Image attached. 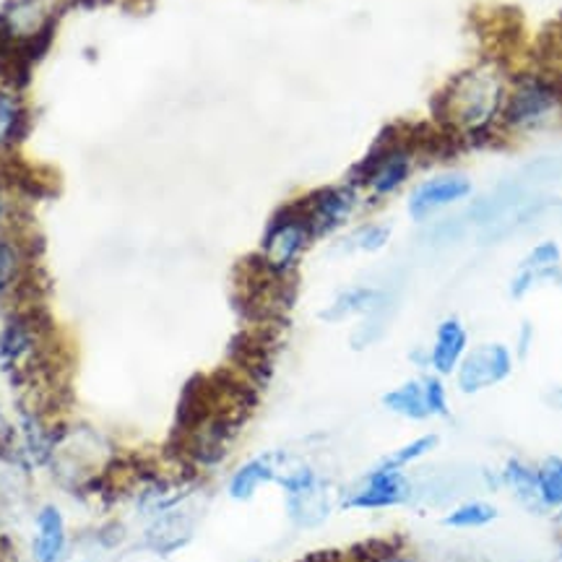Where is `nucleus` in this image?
<instances>
[{
	"label": "nucleus",
	"instance_id": "13",
	"mask_svg": "<svg viewBox=\"0 0 562 562\" xmlns=\"http://www.w3.org/2000/svg\"><path fill=\"white\" fill-rule=\"evenodd\" d=\"M281 463H284V456L281 453H261L256 456V459L245 461L229 480L232 501H250V497H256V492L266 487V484L277 482Z\"/></svg>",
	"mask_w": 562,
	"mask_h": 562
},
{
	"label": "nucleus",
	"instance_id": "19",
	"mask_svg": "<svg viewBox=\"0 0 562 562\" xmlns=\"http://www.w3.org/2000/svg\"><path fill=\"white\" fill-rule=\"evenodd\" d=\"M191 529H193V526L188 524L186 516H180V513L165 510V513H161L159 521L154 524V529L149 531V539L159 552H170V550H178V547L188 542V537H191Z\"/></svg>",
	"mask_w": 562,
	"mask_h": 562
},
{
	"label": "nucleus",
	"instance_id": "20",
	"mask_svg": "<svg viewBox=\"0 0 562 562\" xmlns=\"http://www.w3.org/2000/svg\"><path fill=\"white\" fill-rule=\"evenodd\" d=\"M497 518V508L487 501H463L446 513L442 526L448 529H482Z\"/></svg>",
	"mask_w": 562,
	"mask_h": 562
},
{
	"label": "nucleus",
	"instance_id": "23",
	"mask_svg": "<svg viewBox=\"0 0 562 562\" xmlns=\"http://www.w3.org/2000/svg\"><path fill=\"white\" fill-rule=\"evenodd\" d=\"M21 269H24V261H21L19 245L0 237V297H5V294L16 290Z\"/></svg>",
	"mask_w": 562,
	"mask_h": 562
},
{
	"label": "nucleus",
	"instance_id": "8",
	"mask_svg": "<svg viewBox=\"0 0 562 562\" xmlns=\"http://www.w3.org/2000/svg\"><path fill=\"white\" fill-rule=\"evenodd\" d=\"M305 211L307 224H311L313 237H326L341 229L351 220L357 209V188L355 186H331L321 188L300 201Z\"/></svg>",
	"mask_w": 562,
	"mask_h": 562
},
{
	"label": "nucleus",
	"instance_id": "24",
	"mask_svg": "<svg viewBox=\"0 0 562 562\" xmlns=\"http://www.w3.org/2000/svg\"><path fill=\"white\" fill-rule=\"evenodd\" d=\"M21 123H24V110L13 94L0 91V149L9 146L19 136Z\"/></svg>",
	"mask_w": 562,
	"mask_h": 562
},
{
	"label": "nucleus",
	"instance_id": "27",
	"mask_svg": "<svg viewBox=\"0 0 562 562\" xmlns=\"http://www.w3.org/2000/svg\"><path fill=\"white\" fill-rule=\"evenodd\" d=\"M13 438V427L9 417H5V412L0 409V442H9Z\"/></svg>",
	"mask_w": 562,
	"mask_h": 562
},
{
	"label": "nucleus",
	"instance_id": "5",
	"mask_svg": "<svg viewBox=\"0 0 562 562\" xmlns=\"http://www.w3.org/2000/svg\"><path fill=\"white\" fill-rule=\"evenodd\" d=\"M277 484L286 492V513L297 526H321L331 516V484L307 463H281Z\"/></svg>",
	"mask_w": 562,
	"mask_h": 562
},
{
	"label": "nucleus",
	"instance_id": "17",
	"mask_svg": "<svg viewBox=\"0 0 562 562\" xmlns=\"http://www.w3.org/2000/svg\"><path fill=\"white\" fill-rule=\"evenodd\" d=\"M501 480L505 487L510 490V495L516 497L524 508L529 510H542V495H539V480H537V469L529 467V463L521 459H510L505 461Z\"/></svg>",
	"mask_w": 562,
	"mask_h": 562
},
{
	"label": "nucleus",
	"instance_id": "3",
	"mask_svg": "<svg viewBox=\"0 0 562 562\" xmlns=\"http://www.w3.org/2000/svg\"><path fill=\"white\" fill-rule=\"evenodd\" d=\"M562 108V81L547 70L526 74L508 89L501 115V128L521 131L544 123Z\"/></svg>",
	"mask_w": 562,
	"mask_h": 562
},
{
	"label": "nucleus",
	"instance_id": "12",
	"mask_svg": "<svg viewBox=\"0 0 562 562\" xmlns=\"http://www.w3.org/2000/svg\"><path fill=\"white\" fill-rule=\"evenodd\" d=\"M469 349V331L459 318H446L435 331V341L427 351V364L435 375H451L459 368Z\"/></svg>",
	"mask_w": 562,
	"mask_h": 562
},
{
	"label": "nucleus",
	"instance_id": "1",
	"mask_svg": "<svg viewBox=\"0 0 562 562\" xmlns=\"http://www.w3.org/2000/svg\"><path fill=\"white\" fill-rule=\"evenodd\" d=\"M505 94L508 81L501 66L484 60L448 81L446 89L435 97V121L456 140L476 146L487 144L501 125Z\"/></svg>",
	"mask_w": 562,
	"mask_h": 562
},
{
	"label": "nucleus",
	"instance_id": "29",
	"mask_svg": "<svg viewBox=\"0 0 562 562\" xmlns=\"http://www.w3.org/2000/svg\"><path fill=\"white\" fill-rule=\"evenodd\" d=\"M381 562H412V560H406V558H398V554L393 552L391 558H385V560H381Z\"/></svg>",
	"mask_w": 562,
	"mask_h": 562
},
{
	"label": "nucleus",
	"instance_id": "15",
	"mask_svg": "<svg viewBox=\"0 0 562 562\" xmlns=\"http://www.w3.org/2000/svg\"><path fill=\"white\" fill-rule=\"evenodd\" d=\"M560 269V248L554 243H542L537 245L529 256H526V261L521 263V269H518L516 277H513V284H510V294L516 300H521L524 294H529L533 286L539 284V281H547L552 279L554 273Z\"/></svg>",
	"mask_w": 562,
	"mask_h": 562
},
{
	"label": "nucleus",
	"instance_id": "16",
	"mask_svg": "<svg viewBox=\"0 0 562 562\" xmlns=\"http://www.w3.org/2000/svg\"><path fill=\"white\" fill-rule=\"evenodd\" d=\"M383 406L398 417L412 419V422H427L432 417L430 404H427V391H425V378H414L396 389H391L383 396Z\"/></svg>",
	"mask_w": 562,
	"mask_h": 562
},
{
	"label": "nucleus",
	"instance_id": "2",
	"mask_svg": "<svg viewBox=\"0 0 562 562\" xmlns=\"http://www.w3.org/2000/svg\"><path fill=\"white\" fill-rule=\"evenodd\" d=\"M313 240V229L307 224L305 211L300 203L281 209L263 232L261 250H258V266L273 279L290 277L297 269L300 258L305 256L307 245Z\"/></svg>",
	"mask_w": 562,
	"mask_h": 562
},
{
	"label": "nucleus",
	"instance_id": "9",
	"mask_svg": "<svg viewBox=\"0 0 562 562\" xmlns=\"http://www.w3.org/2000/svg\"><path fill=\"white\" fill-rule=\"evenodd\" d=\"M472 195V180L461 172H440L435 178L419 182L409 195V216L412 220H427L435 211L453 206Z\"/></svg>",
	"mask_w": 562,
	"mask_h": 562
},
{
	"label": "nucleus",
	"instance_id": "18",
	"mask_svg": "<svg viewBox=\"0 0 562 562\" xmlns=\"http://www.w3.org/2000/svg\"><path fill=\"white\" fill-rule=\"evenodd\" d=\"M383 305V294L372 286H351V290H344L336 294L331 305L323 311V321H344L351 318V315H370L375 313L378 307Z\"/></svg>",
	"mask_w": 562,
	"mask_h": 562
},
{
	"label": "nucleus",
	"instance_id": "11",
	"mask_svg": "<svg viewBox=\"0 0 562 562\" xmlns=\"http://www.w3.org/2000/svg\"><path fill=\"white\" fill-rule=\"evenodd\" d=\"M40 349L37 326L30 318H13L0 331V368L5 372L26 370Z\"/></svg>",
	"mask_w": 562,
	"mask_h": 562
},
{
	"label": "nucleus",
	"instance_id": "21",
	"mask_svg": "<svg viewBox=\"0 0 562 562\" xmlns=\"http://www.w3.org/2000/svg\"><path fill=\"white\" fill-rule=\"evenodd\" d=\"M438 442H440L438 435L427 432V435H422V438L409 440L406 446L398 448V451H393L389 459H383L381 463H383V467H389V469H402V472H406L412 463L427 459V456H430L435 448H438Z\"/></svg>",
	"mask_w": 562,
	"mask_h": 562
},
{
	"label": "nucleus",
	"instance_id": "7",
	"mask_svg": "<svg viewBox=\"0 0 562 562\" xmlns=\"http://www.w3.org/2000/svg\"><path fill=\"white\" fill-rule=\"evenodd\" d=\"M510 372H513L510 349L505 347V344L490 341L463 355L461 364L456 368V383H459L461 393L474 396V393H482L492 389V385L508 381Z\"/></svg>",
	"mask_w": 562,
	"mask_h": 562
},
{
	"label": "nucleus",
	"instance_id": "22",
	"mask_svg": "<svg viewBox=\"0 0 562 562\" xmlns=\"http://www.w3.org/2000/svg\"><path fill=\"white\" fill-rule=\"evenodd\" d=\"M539 495H542L544 508H562V459L550 456L537 469Z\"/></svg>",
	"mask_w": 562,
	"mask_h": 562
},
{
	"label": "nucleus",
	"instance_id": "6",
	"mask_svg": "<svg viewBox=\"0 0 562 562\" xmlns=\"http://www.w3.org/2000/svg\"><path fill=\"white\" fill-rule=\"evenodd\" d=\"M414 497L409 474L402 469H389L378 463L370 474H364L360 482L351 487L344 497V508L351 510H383L393 505H404Z\"/></svg>",
	"mask_w": 562,
	"mask_h": 562
},
{
	"label": "nucleus",
	"instance_id": "10",
	"mask_svg": "<svg viewBox=\"0 0 562 562\" xmlns=\"http://www.w3.org/2000/svg\"><path fill=\"white\" fill-rule=\"evenodd\" d=\"M50 0H11L0 13V37L13 42H32L45 37L53 24Z\"/></svg>",
	"mask_w": 562,
	"mask_h": 562
},
{
	"label": "nucleus",
	"instance_id": "26",
	"mask_svg": "<svg viewBox=\"0 0 562 562\" xmlns=\"http://www.w3.org/2000/svg\"><path fill=\"white\" fill-rule=\"evenodd\" d=\"M425 391H427V404H430L432 417H451V402H448L446 383L440 375L425 378Z\"/></svg>",
	"mask_w": 562,
	"mask_h": 562
},
{
	"label": "nucleus",
	"instance_id": "14",
	"mask_svg": "<svg viewBox=\"0 0 562 562\" xmlns=\"http://www.w3.org/2000/svg\"><path fill=\"white\" fill-rule=\"evenodd\" d=\"M37 533H34V562H60L66 558L68 550V531L66 518H63L60 508L55 505H45L37 513Z\"/></svg>",
	"mask_w": 562,
	"mask_h": 562
},
{
	"label": "nucleus",
	"instance_id": "25",
	"mask_svg": "<svg viewBox=\"0 0 562 562\" xmlns=\"http://www.w3.org/2000/svg\"><path fill=\"white\" fill-rule=\"evenodd\" d=\"M391 240V227L389 224H364L355 232V237H351V243H355L357 250L362 252H378L383 250L385 245Z\"/></svg>",
	"mask_w": 562,
	"mask_h": 562
},
{
	"label": "nucleus",
	"instance_id": "28",
	"mask_svg": "<svg viewBox=\"0 0 562 562\" xmlns=\"http://www.w3.org/2000/svg\"><path fill=\"white\" fill-rule=\"evenodd\" d=\"M547 402H550L554 409H560L562 412V389H558V391H552L550 396H547Z\"/></svg>",
	"mask_w": 562,
	"mask_h": 562
},
{
	"label": "nucleus",
	"instance_id": "30",
	"mask_svg": "<svg viewBox=\"0 0 562 562\" xmlns=\"http://www.w3.org/2000/svg\"><path fill=\"white\" fill-rule=\"evenodd\" d=\"M558 524H560V529H562V508H560V513H558Z\"/></svg>",
	"mask_w": 562,
	"mask_h": 562
},
{
	"label": "nucleus",
	"instance_id": "4",
	"mask_svg": "<svg viewBox=\"0 0 562 562\" xmlns=\"http://www.w3.org/2000/svg\"><path fill=\"white\" fill-rule=\"evenodd\" d=\"M414 157H417V138L402 136V133L383 138L370 151V157L357 167V182H351V186L368 188L372 199L393 195L409 180L414 170Z\"/></svg>",
	"mask_w": 562,
	"mask_h": 562
}]
</instances>
